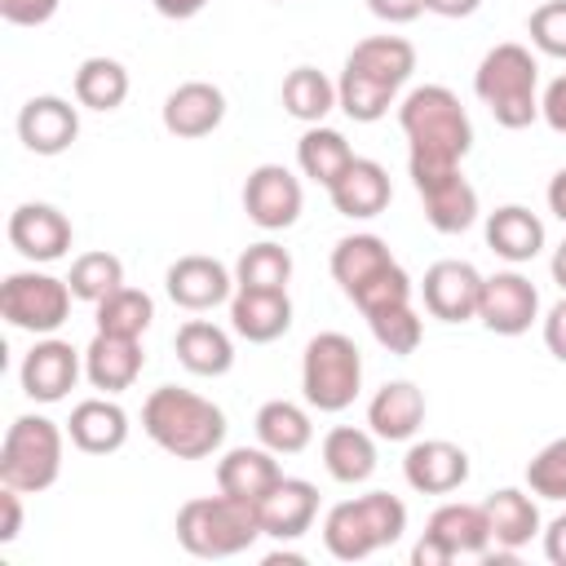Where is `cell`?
Here are the masks:
<instances>
[{
	"label": "cell",
	"instance_id": "cell-44",
	"mask_svg": "<svg viewBox=\"0 0 566 566\" xmlns=\"http://www.w3.org/2000/svg\"><path fill=\"white\" fill-rule=\"evenodd\" d=\"M62 0H0V18L13 27H40L57 13Z\"/></svg>",
	"mask_w": 566,
	"mask_h": 566
},
{
	"label": "cell",
	"instance_id": "cell-46",
	"mask_svg": "<svg viewBox=\"0 0 566 566\" xmlns=\"http://www.w3.org/2000/svg\"><path fill=\"white\" fill-rule=\"evenodd\" d=\"M539 115H544V124H548L553 133H566V75H557V80L544 88Z\"/></svg>",
	"mask_w": 566,
	"mask_h": 566
},
{
	"label": "cell",
	"instance_id": "cell-29",
	"mask_svg": "<svg viewBox=\"0 0 566 566\" xmlns=\"http://www.w3.org/2000/svg\"><path fill=\"white\" fill-rule=\"evenodd\" d=\"M172 345H177V363L195 376H226L234 367V340L208 318H186Z\"/></svg>",
	"mask_w": 566,
	"mask_h": 566
},
{
	"label": "cell",
	"instance_id": "cell-48",
	"mask_svg": "<svg viewBox=\"0 0 566 566\" xmlns=\"http://www.w3.org/2000/svg\"><path fill=\"white\" fill-rule=\"evenodd\" d=\"M367 9L380 18V22H416L424 13V0H367Z\"/></svg>",
	"mask_w": 566,
	"mask_h": 566
},
{
	"label": "cell",
	"instance_id": "cell-15",
	"mask_svg": "<svg viewBox=\"0 0 566 566\" xmlns=\"http://www.w3.org/2000/svg\"><path fill=\"white\" fill-rule=\"evenodd\" d=\"M164 287H168L172 305L199 314V310H212V305L230 301V292H234V274H230L217 256L190 252V256H177V261L168 265Z\"/></svg>",
	"mask_w": 566,
	"mask_h": 566
},
{
	"label": "cell",
	"instance_id": "cell-43",
	"mask_svg": "<svg viewBox=\"0 0 566 566\" xmlns=\"http://www.w3.org/2000/svg\"><path fill=\"white\" fill-rule=\"evenodd\" d=\"M526 31H531V44H535L539 53L566 57V0H544V4L531 13Z\"/></svg>",
	"mask_w": 566,
	"mask_h": 566
},
{
	"label": "cell",
	"instance_id": "cell-3",
	"mask_svg": "<svg viewBox=\"0 0 566 566\" xmlns=\"http://www.w3.org/2000/svg\"><path fill=\"white\" fill-rule=\"evenodd\" d=\"M539 62L531 57L526 44H495L473 71V93L491 111L500 128H526L539 119Z\"/></svg>",
	"mask_w": 566,
	"mask_h": 566
},
{
	"label": "cell",
	"instance_id": "cell-51",
	"mask_svg": "<svg viewBox=\"0 0 566 566\" xmlns=\"http://www.w3.org/2000/svg\"><path fill=\"white\" fill-rule=\"evenodd\" d=\"M478 4L482 0H424V9L438 18H469V13H478Z\"/></svg>",
	"mask_w": 566,
	"mask_h": 566
},
{
	"label": "cell",
	"instance_id": "cell-39",
	"mask_svg": "<svg viewBox=\"0 0 566 566\" xmlns=\"http://www.w3.org/2000/svg\"><path fill=\"white\" fill-rule=\"evenodd\" d=\"M75 301H88L97 305L102 296H111L115 287H124V261L115 252H84L71 261V274H66Z\"/></svg>",
	"mask_w": 566,
	"mask_h": 566
},
{
	"label": "cell",
	"instance_id": "cell-25",
	"mask_svg": "<svg viewBox=\"0 0 566 566\" xmlns=\"http://www.w3.org/2000/svg\"><path fill=\"white\" fill-rule=\"evenodd\" d=\"M66 433L84 455H111L128 442V416L111 398H84V402L71 407Z\"/></svg>",
	"mask_w": 566,
	"mask_h": 566
},
{
	"label": "cell",
	"instance_id": "cell-17",
	"mask_svg": "<svg viewBox=\"0 0 566 566\" xmlns=\"http://www.w3.org/2000/svg\"><path fill=\"white\" fill-rule=\"evenodd\" d=\"M18 137L31 155H62L80 137V111L66 97L40 93L18 111Z\"/></svg>",
	"mask_w": 566,
	"mask_h": 566
},
{
	"label": "cell",
	"instance_id": "cell-23",
	"mask_svg": "<svg viewBox=\"0 0 566 566\" xmlns=\"http://www.w3.org/2000/svg\"><path fill=\"white\" fill-rule=\"evenodd\" d=\"M261 531L270 539H301L310 526H314V513H318V486L305 482V478H283L261 504Z\"/></svg>",
	"mask_w": 566,
	"mask_h": 566
},
{
	"label": "cell",
	"instance_id": "cell-27",
	"mask_svg": "<svg viewBox=\"0 0 566 566\" xmlns=\"http://www.w3.org/2000/svg\"><path fill=\"white\" fill-rule=\"evenodd\" d=\"M482 509H486L491 544H495V548L517 553L522 544H531V539L539 535V509H535V500H531L526 491H517V486L491 491V495L482 500Z\"/></svg>",
	"mask_w": 566,
	"mask_h": 566
},
{
	"label": "cell",
	"instance_id": "cell-10",
	"mask_svg": "<svg viewBox=\"0 0 566 566\" xmlns=\"http://www.w3.org/2000/svg\"><path fill=\"white\" fill-rule=\"evenodd\" d=\"M539 318V292L526 274L500 270L482 279V301H478V323L495 336H522Z\"/></svg>",
	"mask_w": 566,
	"mask_h": 566
},
{
	"label": "cell",
	"instance_id": "cell-11",
	"mask_svg": "<svg viewBox=\"0 0 566 566\" xmlns=\"http://www.w3.org/2000/svg\"><path fill=\"white\" fill-rule=\"evenodd\" d=\"M424 203V217L438 234H460L478 221V190L464 181L460 168H438V172H416L411 177Z\"/></svg>",
	"mask_w": 566,
	"mask_h": 566
},
{
	"label": "cell",
	"instance_id": "cell-35",
	"mask_svg": "<svg viewBox=\"0 0 566 566\" xmlns=\"http://www.w3.org/2000/svg\"><path fill=\"white\" fill-rule=\"evenodd\" d=\"M336 106V84L318 66H292L283 80V111L301 124H323Z\"/></svg>",
	"mask_w": 566,
	"mask_h": 566
},
{
	"label": "cell",
	"instance_id": "cell-8",
	"mask_svg": "<svg viewBox=\"0 0 566 566\" xmlns=\"http://www.w3.org/2000/svg\"><path fill=\"white\" fill-rule=\"evenodd\" d=\"M71 283L40 274V270H18L0 283V314L9 327L31 332V336H53L71 318Z\"/></svg>",
	"mask_w": 566,
	"mask_h": 566
},
{
	"label": "cell",
	"instance_id": "cell-14",
	"mask_svg": "<svg viewBox=\"0 0 566 566\" xmlns=\"http://www.w3.org/2000/svg\"><path fill=\"white\" fill-rule=\"evenodd\" d=\"M402 478L420 495H451L469 482V455H464V447H455L447 438H424V442L407 447Z\"/></svg>",
	"mask_w": 566,
	"mask_h": 566
},
{
	"label": "cell",
	"instance_id": "cell-20",
	"mask_svg": "<svg viewBox=\"0 0 566 566\" xmlns=\"http://www.w3.org/2000/svg\"><path fill=\"white\" fill-rule=\"evenodd\" d=\"M332 195V208L340 217H354V221H367V217H380L394 199V186H389V172L376 164V159H358L327 186Z\"/></svg>",
	"mask_w": 566,
	"mask_h": 566
},
{
	"label": "cell",
	"instance_id": "cell-22",
	"mask_svg": "<svg viewBox=\"0 0 566 566\" xmlns=\"http://www.w3.org/2000/svg\"><path fill=\"white\" fill-rule=\"evenodd\" d=\"M142 340L137 336H111V332H97L84 349V376L93 389L102 394H124L137 376H142Z\"/></svg>",
	"mask_w": 566,
	"mask_h": 566
},
{
	"label": "cell",
	"instance_id": "cell-21",
	"mask_svg": "<svg viewBox=\"0 0 566 566\" xmlns=\"http://www.w3.org/2000/svg\"><path fill=\"white\" fill-rule=\"evenodd\" d=\"M230 327L252 340V345H270L292 327V301L287 292L274 287H239L230 296Z\"/></svg>",
	"mask_w": 566,
	"mask_h": 566
},
{
	"label": "cell",
	"instance_id": "cell-34",
	"mask_svg": "<svg viewBox=\"0 0 566 566\" xmlns=\"http://www.w3.org/2000/svg\"><path fill=\"white\" fill-rule=\"evenodd\" d=\"M296 164H301V172H305L310 181L332 186V181L354 164V150H349V142H345L336 128L310 124V128L301 133V142H296Z\"/></svg>",
	"mask_w": 566,
	"mask_h": 566
},
{
	"label": "cell",
	"instance_id": "cell-42",
	"mask_svg": "<svg viewBox=\"0 0 566 566\" xmlns=\"http://www.w3.org/2000/svg\"><path fill=\"white\" fill-rule=\"evenodd\" d=\"M349 301L363 310V318L376 314V310H389V305H407V301H411V279H407L402 265H389V270L376 274L367 287H358Z\"/></svg>",
	"mask_w": 566,
	"mask_h": 566
},
{
	"label": "cell",
	"instance_id": "cell-7",
	"mask_svg": "<svg viewBox=\"0 0 566 566\" xmlns=\"http://www.w3.org/2000/svg\"><path fill=\"white\" fill-rule=\"evenodd\" d=\"M301 389L314 411H345L363 389V354L345 332H318L301 354Z\"/></svg>",
	"mask_w": 566,
	"mask_h": 566
},
{
	"label": "cell",
	"instance_id": "cell-47",
	"mask_svg": "<svg viewBox=\"0 0 566 566\" xmlns=\"http://www.w3.org/2000/svg\"><path fill=\"white\" fill-rule=\"evenodd\" d=\"M544 345H548L553 358L566 363V296L544 314Z\"/></svg>",
	"mask_w": 566,
	"mask_h": 566
},
{
	"label": "cell",
	"instance_id": "cell-2",
	"mask_svg": "<svg viewBox=\"0 0 566 566\" xmlns=\"http://www.w3.org/2000/svg\"><path fill=\"white\" fill-rule=\"evenodd\" d=\"M142 429L159 451L177 460H203L226 442V411L203 394L159 385L142 402Z\"/></svg>",
	"mask_w": 566,
	"mask_h": 566
},
{
	"label": "cell",
	"instance_id": "cell-4",
	"mask_svg": "<svg viewBox=\"0 0 566 566\" xmlns=\"http://www.w3.org/2000/svg\"><path fill=\"white\" fill-rule=\"evenodd\" d=\"M407 531V504L389 491H367L358 500H340L323 517V544L336 562H363L376 548L398 544Z\"/></svg>",
	"mask_w": 566,
	"mask_h": 566
},
{
	"label": "cell",
	"instance_id": "cell-37",
	"mask_svg": "<svg viewBox=\"0 0 566 566\" xmlns=\"http://www.w3.org/2000/svg\"><path fill=\"white\" fill-rule=\"evenodd\" d=\"M155 318V301L142 292V287H115L111 296L97 301V332H111V336H137L150 327Z\"/></svg>",
	"mask_w": 566,
	"mask_h": 566
},
{
	"label": "cell",
	"instance_id": "cell-41",
	"mask_svg": "<svg viewBox=\"0 0 566 566\" xmlns=\"http://www.w3.org/2000/svg\"><path fill=\"white\" fill-rule=\"evenodd\" d=\"M526 486L539 500H566V438H553L539 447L526 464Z\"/></svg>",
	"mask_w": 566,
	"mask_h": 566
},
{
	"label": "cell",
	"instance_id": "cell-13",
	"mask_svg": "<svg viewBox=\"0 0 566 566\" xmlns=\"http://www.w3.org/2000/svg\"><path fill=\"white\" fill-rule=\"evenodd\" d=\"M80 371H84V363H80L75 345L71 340H57V336H44L22 358L18 380H22V394L27 398H35V402H62L75 389Z\"/></svg>",
	"mask_w": 566,
	"mask_h": 566
},
{
	"label": "cell",
	"instance_id": "cell-52",
	"mask_svg": "<svg viewBox=\"0 0 566 566\" xmlns=\"http://www.w3.org/2000/svg\"><path fill=\"white\" fill-rule=\"evenodd\" d=\"M150 4H155L164 18H177V22H181V18H195V13L208 9V0H150Z\"/></svg>",
	"mask_w": 566,
	"mask_h": 566
},
{
	"label": "cell",
	"instance_id": "cell-12",
	"mask_svg": "<svg viewBox=\"0 0 566 566\" xmlns=\"http://www.w3.org/2000/svg\"><path fill=\"white\" fill-rule=\"evenodd\" d=\"M424 310L442 323H469L478 318V301H482V274L469 261H433L424 270L420 283Z\"/></svg>",
	"mask_w": 566,
	"mask_h": 566
},
{
	"label": "cell",
	"instance_id": "cell-31",
	"mask_svg": "<svg viewBox=\"0 0 566 566\" xmlns=\"http://www.w3.org/2000/svg\"><path fill=\"white\" fill-rule=\"evenodd\" d=\"M429 535H438L455 557H482L486 544H491V522H486V509L482 504H464V500H451L442 509H433Z\"/></svg>",
	"mask_w": 566,
	"mask_h": 566
},
{
	"label": "cell",
	"instance_id": "cell-6",
	"mask_svg": "<svg viewBox=\"0 0 566 566\" xmlns=\"http://www.w3.org/2000/svg\"><path fill=\"white\" fill-rule=\"evenodd\" d=\"M62 473V429L49 416H18L0 442V482L40 495Z\"/></svg>",
	"mask_w": 566,
	"mask_h": 566
},
{
	"label": "cell",
	"instance_id": "cell-1",
	"mask_svg": "<svg viewBox=\"0 0 566 566\" xmlns=\"http://www.w3.org/2000/svg\"><path fill=\"white\" fill-rule=\"evenodd\" d=\"M398 124L407 137V168L416 172H438V168H460V159L473 146V124L460 97L447 84H420L402 97Z\"/></svg>",
	"mask_w": 566,
	"mask_h": 566
},
{
	"label": "cell",
	"instance_id": "cell-50",
	"mask_svg": "<svg viewBox=\"0 0 566 566\" xmlns=\"http://www.w3.org/2000/svg\"><path fill=\"white\" fill-rule=\"evenodd\" d=\"M544 557H548L553 566H566V513L544 526Z\"/></svg>",
	"mask_w": 566,
	"mask_h": 566
},
{
	"label": "cell",
	"instance_id": "cell-5",
	"mask_svg": "<svg viewBox=\"0 0 566 566\" xmlns=\"http://www.w3.org/2000/svg\"><path fill=\"white\" fill-rule=\"evenodd\" d=\"M256 535H265L256 504L234 500L226 491L186 500L177 509V539L190 557H234V553L252 548Z\"/></svg>",
	"mask_w": 566,
	"mask_h": 566
},
{
	"label": "cell",
	"instance_id": "cell-26",
	"mask_svg": "<svg viewBox=\"0 0 566 566\" xmlns=\"http://www.w3.org/2000/svg\"><path fill=\"white\" fill-rule=\"evenodd\" d=\"M345 66L398 93V88L411 80V71H416V49H411V40H402V35H367V40H358V44L349 49Z\"/></svg>",
	"mask_w": 566,
	"mask_h": 566
},
{
	"label": "cell",
	"instance_id": "cell-28",
	"mask_svg": "<svg viewBox=\"0 0 566 566\" xmlns=\"http://www.w3.org/2000/svg\"><path fill=\"white\" fill-rule=\"evenodd\" d=\"M486 248L495 256L522 265V261L539 256V248H544V221L531 208H522V203H504V208H495L486 217Z\"/></svg>",
	"mask_w": 566,
	"mask_h": 566
},
{
	"label": "cell",
	"instance_id": "cell-19",
	"mask_svg": "<svg viewBox=\"0 0 566 566\" xmlns=\"http://www.w3.org/2000/svg\"><path fill=\"white\" fill-rule=\"evenodd\" d=\"M279 482H283V469L270 447H230L217 460V491H226L234 500L261 504Z\"/></svg>",
	"mask_w": 566,
	"mask_h": 566
},
{
	"label": "cell",
	"instance_id": "cell-49",
	"mask_svg": "<svg viewBox=\"0 0 566 566\" xmlns=\"http://www.w3.org/2000/svg\"><path fill=\"white\" fill-rule=\"evenodd\" d=\"M451 562H455V553H451L438 535H429V531H424V535L416 539V548H411V566H451Z\"/></svg>",
	"mask_w": 566,
	"mask_h": 566
},
{
	"label": "cell",
	"instance_id": "cell-32",
	"mask_svg": "<svg viewBox=\"0 0 566 566\" xmlns=\"http://www.w3.org/2000/svg\"><path fill=\"white\" fill-rule=\"evenodd\" d=\"M323 464L345 486L367 482L376 473V433L371 429H354V424H336L323 438Z\"/></svg>",
	"mask_w": 566,
	"mask_h": 566
},
{
	"label": "cell",
	"instance_id": "cell-16",
	"mask_svg": "<svg viewBox=\"0 0 566 566\" xmlns=\"http://www.w3.org/2000/svg\"><path fill=\"white\" fill-rule=\"evenodd\" d=\"M71 221L53 208V203H18L9 212V243L27 256V261H62L71 252Z\"/></svg>",
	"mask_w": 566,
	"mask_h": 566
},
{
	"label": "cell",
	"instance_id": "cell-40",
	"mask_svg": "<svg viewBox=\"0 0 566 566\" xmlns=\"http://www.w3.org/2000/svg\"><path fill=\"white\" fill-rule=\"evenodd\" d=\"M367 327H371V336H376L389 354H398V358H402V354H416L420 340H424V323H420V314L411 310V301L367 314Z\"/></svg>",
	"mask_w": 566,
	"mask_h": 566
},
{
	"label": "cell",
	"instance_id": "cell-36",
	"mask_svg": "<svg viewBox=\"0 0 566 566\" xmlns=\"http://www.w3.org/2000/svg\"><path fill=\"white\" fill-rule=\"evenodd\" d=\"M128 97V71L115 57H84L75 71V102L88 111H115Z\"/></svg>",
	"mask_w": 566,
	"mask_h": 566
},
{
	"label": "cell",
	"instance_id": "cell-38",
	"mask_svg": "<svg viewBox=\"0 0 566 566\" xmlns=\"http://www.w3.org/2000/svg\"><path fill=\"white\" fill-rule=\"evenodd\" d=\"M287 279H292V256L287 248L279 243H252L239 252L234 261V287H274V292H287Z\"/></svg>",
	"mask_w": 566,
	"mask_h": 566
},
{
	"label": "cell",
	"instance_id": "cell-54",
	"mask_svg": "<svg viewBox=\"0 0 566 566\" xmlns=\"http://www.w3.org/2000/svg\"><path fill=\"white\" fill-rule=\"evenodd\" d=\"M548 270H553V283L566 292V239H562V248L553 252V265H548Z\"/></svg>",
	"mask_w": 566,
	"mask_h": 566
},
{
	"label": "cell",
	"instance_id": "cell-45",
	"mask_svg": "<svg viewBox=\"0 0 566 566\" xmlns=\"http://www.w3.org/2000/svg\"><path fill=\"white\" fill-rule=\"evenodd\" d=\"M22 535V491L0 482V544H13Z\"/></svg>",
	"mask_w": 566,
	"mask_h": 566
},
{
	"label": "cell",
	"instance_id": "cell-18",
	"mask_svg": "<svg viewBox=\"0 0 566 566\" xmlns=\"http://www.w3.org/2000/svg\"><path fill=\"white\" fill-rule=\"evenodd\" d=\"M221 119H226V93L208 80H186L164 97V128L172 137H186V142L208 137L221 128Z\"/></svg>",
	"mask_w": 566,
	"mask_h": 566
},
{
	"label": "cell",
	"instance_id": "cell-30",
	"mask_svg": "<svg viewBox=\"0 0 566 566\" xmlns=\"http://www.w3.org/2000/svg\"><path fill=\"white\" fill-rule=\"evenodd\" d=\"M394 261V252L385 248V239L376 234H345L336 248H332V279L340 283L345 296H354L358 287H367L376 274H385Z\"/></svg>",
	"mask_w": 566,
	"mask_h": 566
},
{
	"label": "cell",
	"instance_id": "cell-24",
	"mask_svg": "<svg viewBox=\"0 0 566 566\" xmlns=\"http://www.w3.org/2000/svg\"><path fill=\"white\" fill-rule=\"evenodd\" d=\"M367 424L385 442H407L424 424V394L411 380H389L367 402Z\"/></svg>",
	"mask_w": 566,
	"mask_h": 566
},
{
	"label": "cell",
	"instance_id": "cell-53",
	"mask_svg": "<svg viewBox=\"0 0 566 566\" xmlns=\"http://www.w3.org/2000/svg\"><path fill=\"white\" fill-rule=\"evenodd\" d=\"M548 208H553V217L566 226V168L548 181Z\"/></svg>",
	"mask_w": 566,
	"mask_h": 566
},
{
	"label": "cell",
	"instance_id": "cell-9",
	"mask_svg": "<svg viewBox=\"0 0 566 566\" xmlns=\"http://www.w3.org/2000/svg\"><path fill=\"white\" fill-rule=\"evenodd\" d=\"M301 203H305L301 177L292 168H283V164H261L243 181V212L261 230H287V226H296Z\"/></svg>",
	"mask_w": 566,
	"mask_h": 566
},
{
	"label": "cell",
	"instance_id": "cell-33",
	"mask_svg": "<svg viewBox=\"0 0 566 566\" xmlns=\"http://www.w3.org/2000/svg\"><path fill=\"white\" fill-rule=\"evenodd\" d=\"M252 424H256L261 447H270L274 455H296V451H305L310 438H314L310 411L296 407V402H287V398H270V402L256 411Z\"/></svg>",
	"mask_w": 566,
	"mask_h": 566
}]
</instances>
